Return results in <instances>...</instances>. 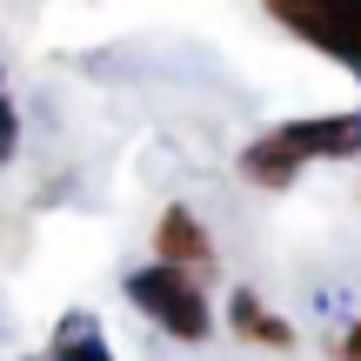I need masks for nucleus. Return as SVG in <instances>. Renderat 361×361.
I'll list each match as a JSON object with an SVG mask.
<instances>
[{
	"instance_id": "f257e3e1",
	"label": "nucleus",
	"mask_w": 361,
	"mask_h": 361,
	"mask_svg": "<svg viewBox=\"0 0 361 361\" xmlns=\"http://www.w3.org/2000/svg\"><path fill=\"white\" fill-rule=\"evenodd\" d=\"M341 154H361V114H308L261 134L241 154V174L255 188H288L308 161H341Z\"/></svg>"
},
{
	"instance_id": "f03ea898",
	"label": "nucleus",
	"mask_w": 361,
	"mask_h": 361,
	"mask_svg": "<svg viewBox=\"0 0 361 361\" xmlns=\"http://www.w3.org/2000/svg\"><path fill=\"white\" fill-rule=\"evenodd\" d=\"M128 301L141 314H154L174 341H207V335H214V308H207V295H201V274L174 268V261L134 268L128 274Z\"/></svg>"
},
{
	"instance_id": "7ed1b4c3",
	"label": "nucleus",
	"mask_w": 361,
	"mask_h": 361,
	"mask_svg": "<svg viewBox=\"0 0 361 361\" xmlns=\"http://www.w3.org/2000/svg\"><path fill=\"white\" fill-rule=\"evenodd\" d=\"M261 7L295 40H308L314 54H328L348 74H361V0H261Z\"/></svg>"
},
{
	"instance_id": "20e7f679",
	"label": "nucleus",
	"mask_w": 361,
	"mask_h": 361,
	"mask_svg": "<svg viewBox=\"0 0 361 361\" xmlns=\"http://www.w3.org/2000/svg\"><path fill=\"white\" fill-rule=\"evenodd\" d=\"M154 261H174V268L201 274V281L214 274V241H207L194 207H168V214L154 221Z\"/></svg>"
},
{
	"instance_id": "39448f33",
	"label": "nucleus",
	"mask_w": 361,
	"mask_h": 361,
	"mask_svg": "<svg viewBox=\"0 0 361 361\" xmlns=\"http://www.w3.org/2000/svg\"><path fill=\"white\" fill-rule=\"evenodd\" d=\"M228 314H234V335L255 341V348H295V328H288L281 314H268L255 295H247V288L234 295V308H228Z\"/></svg>"
},
{
	"instance_id": "423d86ee",
	"label": "nucleus",
	"mask_w": 361,
	"mask_h": 361,
	"mask_svg": "<svg viewBox=\"0 0 361 361\" xmlns=\"http://www.w3.org/2000/svg\"><path fill=\"white\" fill-rule=\"evenodd\" d=\"M54 361H107L101 328H94L87 314H67V322H61V335H54Z\"/></svg>"
},
{
	"instance_id": "0eeeda50",
	"label": "nucleus",
	"mask_w": 361,
	"mask_h": 361,
	"mask_svg": "<svg viewBox=\"0 0 361 361\" xmlns=\"http://www.w3.org/2000/svg\"><path fill=\"white\" fill-rule=\"evenodd\" d=\"M13 141H20V121H13V101L0 94V161L13 154Z\"/></svg>"
},
{
	"instance_id": "6e6552de",
	"label": "nucleus",
	"mask_w": 361,
	"mask_h": 361,
	"mask_svg": "<svg viewBox=\"0 0 361 361\" xmlns=\"http://www.w3.org/2000/svg\"><path fill=\"white\" fill-rule=\"evenodd\" d=\"M341 361H361V322L348 328V341H341Z\"/></svg>"
}]
</instances>
